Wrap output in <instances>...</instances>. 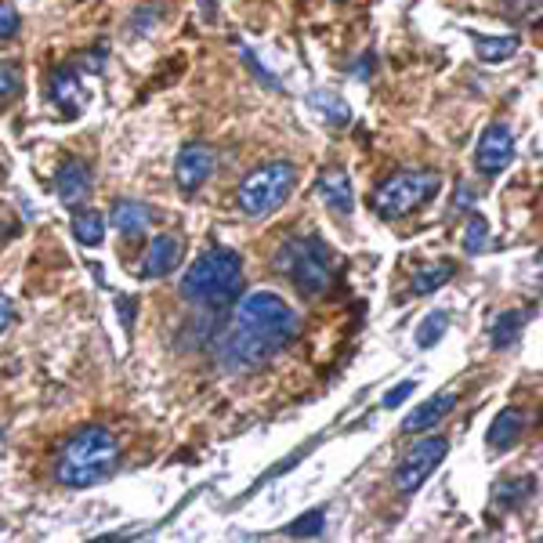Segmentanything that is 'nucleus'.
Here are the masks:
<instances>
[{
    "label": "nucleus",
    "mask_w": 543,
    "mask_h": 543,
    "mask_svg": "<svg viewBox=\"0 0 543 543\" xmlns=\"http://www.w3.org/2000/svg\"><path fill=\"white\" fill-rule=\"evenodd\" d=\"M297 334H301V319L294 308L272 290H258L239 301L236 319L218 341V359L232 373L261 370L283 348H290Z\"/></svg>",
    "instance_id": "nucleus-1"
},
{
    "label": "nucleus",
    "mask_w": 543,
    "mask_h": 543,
    "mask_svg": "<svg viewBox=\"0 0 543 543\" xmlns=\"http://www.w3.org/2000/svg\"><path fill=\"white\" fill-rule=\"evenodd\" d=\"M120 464V442L109 428H80L55 460V482L66 489H91Z\"/></svg>",
    "instance_id": "nucleus-2"
},
{
    "label": "nucleus",
    "mask_w": 543,
    "mask_h": 543,
    "mask_svg": "<svg viewBox=\"0 0 543 543\" xmlns=\"http://www.w3.org/2000/svg\"><path fill=\"white\" fill-rule=\"evenodd\" d=\"M239 290H243V258L236 250L214 247L192 261L185 279H181V294L185 301L200 308H229L236 305Z\"/></svg>",
    "instance_id": "nucleus-3"
},
{
    "label": "nucleus",
    "mask_w": 543,
    "mask_h": 543,
    "mask_svg": "<svg viewBox=\"0 0 543 543\" xmlns=\"http://www.w3.org/2000/svg\"><path fill=\"white\" fill-rule=\"evenodd\" d=\"M276 268L305 297H323L326 290L337 283L341 258H337V250L330 247L326 239L297 236V239H286L283 247L276 250Z\"/></svg>",
    "instance_id": "nucleus-4"
},
{
    "label": "nucleus",
    "mask_w": 543,
    "mask_h": 543,
    "mask_svg": "<svg viewBox=\"0 0 543 543\" xmlns=\"http://www.w3.org/2000/svg\"><path fill=\"white\" fill-rule=\"evenodd\" d=\"M297 185V167L290 160H276V163H261L258 171H250L239 185V207L250 218H265V214H276L290 192Z\"/></svg>",
    "instance_id": "nucleus-5"
},
{
    "label": "nucleus",
    "mask_w": 543,
    "mask_h": 543,
    "mask_svg": "<svg viewBox=\"0 0 543 543\" xmlns=\"http://www.w3.org/2000/svg\"><path fill=\"white\" fill-rule=\"evenodd\" d=\"M442 189L439 171H399L384 181L377 196H373V210L388 221L410 218L420 207H428L431 196Z\"/></svg>",
    "instance_id": "nucleus-6"
},
{
    "label": "nucleus",
    "mask_w": 543,
    "mask_h": 543,
    "mask_svg": "<svg viewBox=\"0 0 543 543\" xmlns=\"http://www.w3.org/2000/svg\"><path fill=\"white\" fill-rule=\"evenodd\" d=\"M449 453V442L439 439V435H428V439H417L406 453H402L399 467H395V489L402 496H413L435 467L442 464V457Z\"/></svg>",
    "instance_id": "nucleus-7"
},
{
    "label": "nucleus",
    "mask_w": 543,
    "mask_h": 543,
    "mask_svg": "<svg viewBox=\"0 0 543 543\" xmlns=\"http://www.w3.org/2000/svg\"><path fill=\"white\" fill-rule=\"evenodd\" d=\"M218 171V153L207 142H185L174 156V181L181 192H196Z\"/></svg>",
    "instance_id": "nucleus-8"
},
{
    "label": "nucleus",
    "mask_w": 543,
    "mask_h": 543,
    "mask_svg": "<svg viewBox=\"0 0 543 543\" xmlns=\"http://www.w3.org/2000/svg\"><path fill=\"white\" fill-rule=\"evenodd\" d=\"M515 160V138H511V127L493 120V124L482 131L478 138V149H475V167L486 178H496V174H504Z\"/></svg>",
    "instance_id": "nucleus-9"
},
{
    "label": "nucleus",
    "mask_w": 543,
    "mask_h": 543,
    "mask_svg": "<svg viewBox=\"0 0 543 543\" xmlns=\"http://www.w3.org/2000/svg\"><path fill=\"white\" fill-rule=\"evenodd\" d=\"M91 185H95V178L84 160H66L55 174V192L66 207H80L91 196Z\"/></svg>",
    "instance_id": "nucleus-10"
},
{
    "label": "nucleus",
    "mask_w": 543,
    "mask_h": 543,
    "mask_svg": "<svg viewBox=\"0 0 543 543\" xmlns=\"http://www.w3.org/2000/svg\"><path fill=\"white\" fill-rule=\"evenodd\" d=\"M453 406H457V395H453V391H439V395H431L428 402H420L417 410L402 420V431H406V435H420V431L439 428L442 420L453 413Z\"/></svg>",
    "instance_id": "nucleus-11"
},
{
    "label": "nucleus",
    "mask_w": 543,
    "mask_h": 543,
    "mask_svg": "<svg viewBox=\"0 0 543 543\" xmlns=\"http://www.w3.org/2000/svg\"><path fill=\"white\" fill-rule=\"evenodd\" d=\"M153 221H156V210L149 207V203H142V200H116L113 210H109V225H113V229L120 232L124 239L142 236Z\"/></svg>",
    "instance_id": "nucleus-12"
},
{
    "label": "nucleus",
    "mask_w": 543,
    "mask_h": 543,
    "mask_svg": "<svg viewBox=\"0 0 543 543\" xmlns=\"http://www.w3.org/2000/svg\"><path fill=\"white\" fill-rule=\"evenodd\" d=\"M181 261V243L174 236H156L153 247L145 250L142 265H138V276L142 279H163L171 276Z\"/></svg>",
    "instance_id": "nucleus-13"
},
{
    "label": "nucleus",
    "mask_w": 543,
    "mask_h": 543,
    "mask_svg": "<svg viewBox=\"0 0 543 543\" xmlns=\"http://www.w3.org/2000/svg\"><path fill=\"white\" fill-rule=\"evenodd\" d=\"M315 192H319V200H323L330 210H337V214H352L355 210L352 181H348V174H344L341 167H326V171L319 174Z\"/></svg>",
    "instance_id": "nucleus-14"
},
{
    "label": "nucleus",
    "mask_w": 543,
    "mask_h": 543,
    "mask_svg": "<svg viewBox=\"0 0 543 543\" xmlns=\"http://www.w3.org/2000/svg\"><path fill=\"white\" fill-rule=\"evenodd\" d=\"M51 98H55V105L62 109V113L77 116L80 109L87 105V91H84V80H80V73L73 66H62L55 69V77H51Z\"/></svg>",
    "instance_id": "nucleus-15"
},
{
    "label": "nucleus",
    "mask_w": 543,
    "mask_h": 543,
    "mask_svg": "<svg viewBox=\"0 0 543 543\" xmlns=\"http://www.w3.org/2000/svg\"><path fill=\"white\" fill-rule=\"evenodd\" d=\"M522 435H525V413L515 410V406H507V410L496 413L486 442H489V449H500V453H507V449H515L518 442H522Z\"/></svg>",
    "instance_id": "nucleus-16"
},
{
    "label": "nucleus",
    "mask_w": 543,
    "mask_h": 543,
    "mask_svg": "<svg viewBox=\"0 0 543 543\" xmlns=\"http://www.w3.org/2000/svg\"><path fill=\"white\" fill-rule=\"evenodd\" d=\"M522 330H525V312L511 308V312H500V315H496L489 341H493V348L500 352V348H511V344L522 341Z\"/></svg>",
    "instance_id": "nucleus-17"
},
{
    "label": "nucleus",
    "mask_w": 543,
    "mask_h": 543,
    "mask_svg": "<svg viewBox=\"0 0 543 543\" xmlns=\"http://www.w3.org/2000/svg\"><path fill=\"white\" fill-rule=\"evenodd\" d=\"M308 105H312L315 113L323 116L330 127H344L348 120H352V109H348V102H344L341 95H334V91H315V95L308 98Z\"/></svg>",
    "instance_id": "nucleus-18"
},
{
    "label": "nucleus",
    "mask_w": 543,
    "mask_h": 543,
    "mask_svg": "<svg viewBox=\"0 0 543 543\" xmlns=\"http://www.w3.org/2000/svg\"><path fill=\"white\" fill-rule=\"evenodd\" d=\"M453 272H457V265L453 261H439V265H428V268H420V272H413V283L410 290L417 297L424 294H435L439 286H446L449 279H453Z\"/></svg>",
    "instance_id": "nucleus-19"
},
{
    "label": "nucleus",
    "mask_w": 543,
    "mask_h": 543,
    "mask_svg": "<svg viewBox=\"0 0 543 543\" xmlns=\"http://www.w3.org/2000/svg\"><path fill=\"white\" fill-rule=\"evenodd\" d=\"M73 236H77V243H84V247H98L105 239V218L98 210H80L77 218H73Z\"/></svg>",
    "instance_id": "nucleus-20"
},
{
    "label": "nucleus",
    "mask_w": 543,
    "mask_h": 543,
    "mask_svg": "<svg viewBox=\"0 0 543 543\" xmlns=\"http://www.w3.org/2000/svg\"><path fill=\"white\" fill-rule=\"evenodd\" d=\"M475 44H478V58H482V62H507V58L522 48L518 37H475Z\"/></svg>",
    "instance_id": "nucleus-21"
},
{
    "label": "nucleus",
    "mask_w": 543,
    "mask_h": 543,
    "mask_svg": "<svg viewBox=\"0 0 543 543\" xmlns=\"http://www.w3.org/2000/svg\"><path fill=\"white\" fill-rule=\"evenodd\" d=\"M326 529V515L323 511H308V515L294 518L290 525H283V536H297V540H319Z\"/></svg>",
    "instance_id": "nucleus-22"
},
{
    "label": "nucleus",
    "mask_w": 543,
    "mask_h": 543,
    "mask_svg": "<svg viewBox=\"0 0 543 543\" xmlns=\"http://www.w3.org/2000/svg\"><path fill=\"white\" fill-rule=\"evenodd\" d=\"M449 330V312H431L424 323L417 326V348H435V344L442 341V334Z\"/></svg>",
    "instance_id": "nucleus-23"
},
{
    "label": "nucleus",
    "mask_w": 543,
    "mask_h": 543,
    "mask_svg": "<svg viewBox=\"0 0 543 543\" xmlns=\"http://www.w3.org/2000/svg\"><path fill=\"white\" fill-rule=\"evenodd\" d=\"M22 95V69L19 62H0V109Z\"/></svg>",
    "instance_id": "nucleus-24"
},
{
    "label": "nucleus",
    "mask_w": 543,
    "mask_h": 543,
    "mask_svg": "<svg viewBox=\"0 0 543 543\" xmlns=\"http://www.w3.org/2000/svg\"><path fill=\"white\" fill-rule=\"evenodd\" d=\"M486 232H489V225H486V218H471L467 221V232H464V247H467V254H478V250L486 247Z\"/></svg>",
    "instance_id": "nucleus-25"
},
{
    "label": "nucleus",
    "mask_w": 543,
    "mask_h": 543,
    "mask_svg": "<svg viewBox=\"0 0 543 543\" xmlns=\"http://www.w3.org/2000/svg\"><path fill=\"white\" fill-rule=\"evenodd\" d=\"M522 496H533V478H522V482H504V486L496 489V500L500 504H515Z\"/></svg>",
    "instance_id": "nucleus-26"
},
{
    "label": "nucleus",
    "mask_w": 543,
    "mask_h": 543,
    "mask_svg": "<svg viewBox=\"0 0 543 543\" xmlns=\"http://www.w3.org/2000/svg\"><path fill=\"white\" fill-rule=\"evenodd\" d=\"M15 33H19V11H15V4L0 0V40H11Z\"/></svg>",
    "instance_id": "nucleus-27"
},
{
    "label": "nucleus",
    "mask_w": 543,
    "mask_h": 543,
    "mask_svg": "<svg viewBox=\"0 0 543 543\" xmlns=\"http://www.w3.org/2000/svg\"><path fill=\"white\" fill-rule=\"evenodd\" d=\"M239 55H243V62H247V66L254 69V77H258L261 84H265V87H272V91H283V87H279V80L272 77V73H265V66H261L258 58H254V51H250V48H243V44H239Z\"/></svg>",
    "instance_id": "nucleus-28"
},
{
    "label": "nucleus",
    "mask_w": 543,
    "mask_h": 543,
    "mask_svg": "<svg viewBox=\"0 0 543 543\" xmlns=\"http://www.w3.org/2000/svg\"><path fill=\"white\" fill-rule=\"evenodd\" d=\"M413 391H417V381H402V384H395V388L384 395V410H399L402 402L410 399Z\"/></svg>",
    "instance_id": "nucleus-29"
},
{
    "label": "nucleus",
    "mask_w": 543,
    "mask_h": 543,
    "mask_svg": "<svg viewBox=\"0 0 543 543\" xmlns=\"http://www.w3.org/2000/svg\"><path fill=\"white\" fill-rule=\"evenodd\" d=\"M11 319H15V308H11V301H8V294L0 290V334L11 326Z\"/></svg>",
    "instance_id": "nucleus-30"
},
{
    "label": "nucleus",
    "mask_w": 543,
    "mask_h": 543,
    "mask_svg": "<svg viewBox=\"0 0 543 543\" xmlns=\"http://www.w3.org/2000/svg\"><path fill=\"white\" fill-rule=\"evenodd\" d=\"M457 196H460V207H467V203H475V192H467L464 181H460V185H457Z\"/></svg>",
    "instance_id": "nucleus-31"
},
{
    "label": "nucleus",
    "mask_w": 543,
    "mask_h": 543,
    "mask_svg": "<svg viewBox=\"0 0 543 543\" xmlns=\"http://www.w3.org/2000/svg\"><path fill=\"white\" fill-rule=\"evenodd\" d=\"M370 66H373V58L366 55V58H362V66H359V77H370Z\"/></svg>",
    "instance_id": "nucleus-32"
}]
</instances>
